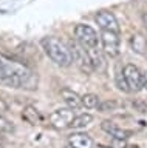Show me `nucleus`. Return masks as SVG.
Masks as SVG:
<instances>
[{
    "mask_svg": "<svg viewBox=\"0 0 147 148\" xmlns=\"http://www.w3.org/2000/svg\"><path fill=\"white\" fill-rule=\"evenodd\" d=\"M0 83L11 88H37V77L26 65L0 54Z\"/></svg>",
    "mask_w": 147,
    "mask_h": 148,
    "instance_id": "nucleus-1",
    "label": "nucleus"
},
{
    "mask_svg": "<svg viewBox=\"0 0 147 148\" xmlns=\"http://www.w3.org/2000/svg\"><path fill=\"white\" fill-rule=\"evenodd\" d=\"M40 43H42L45 54L56 65H59L62 68H67L73 63V56H71V51L68 48V45H65L62 40H59L57 37H53V36L43 37Z\"/></svg>",
    "mask_w": 147,
    "mask_h": 148,
    "instance_id": "nucleus-2",
    "label": "nucleus"
},
{
    "mask_svg": "<svg viewBox=\"0 0 147 148\" xmlns=\"http://www.w3.org/2000/svg\"><path fill=\"white\" fill-rule=\"evenodd\" d=\"M68 48H70L71 56H73V63H76V66L79 68L82 73L90 74L91 71H93L88 51H87L84 46L79 43V42H77V40L76 42H70V43H68Z\"/></svg>",
    "mask_w": 147,
    "mask_h": 148,
    "instance_id": "nucleus-3",
    "label": "nucleus"
},
{
    "mask_svg": "<svg viewBox=\"0 0 147 148\" xmlns=\"http://www.w3.org/2000/svg\"><path fill=\"white\" fill-rule=\"evenodd\" d=\"M75 37L79 43L84 46L85 49L88 48H95L98 46V34L91 26L84 25V23H79L75 28Z\"/></svg>",
    "mask_w": 147,
    "mask_h": 148,
    "instance_id": "nucleus-4",
    "label": "nucleus"
},
{
    "mask_svg": "<svg viewBox=\"0 0 147 148\" xmlns=\"http://www.w3.org/2000/svg\"><path fill=\"white\" fill-rule=\"evenodd\" d=\"M75 110L71 108H59V110H54L51 114L48 116V122L53 128L56 130H63L67 127H70L73 119H75Z\"/></svg>",
    "mask_w": 147,
    "mask_h": 148,
    "instance_id": "nucleus-5",
    "label": "nucleus"
},
{
    "mask_svg": "<svg viewBox=\"0 0 147 148\" xmlns=\"http://www.w3.org/2000/svg\"><path fill=\"white\" fill-rule=\"evenodd\" d=\"M122 74H124V77H126L127 85H128V88H130V91L138 92V91L142 90V76H144V74L141 73V69L138 66L128 63V65L124 66Z\"/></svg>",
    "mask_w": 147,
    "mask_h": 148,
    "instance_id": "nucleus-6",
    "label": "nucleus"
},
{
    "mask_svg": "<svg viewBox=\"0 0 147 148\" xmlns=\"http://www.w3.org/2000/svg\"><path fill=\"white\" fill-rule=\"evenodd\" d=\"M101 43H102V51L110 57H116L119 54V36L113 31H102L101 32Z\"/></svg>",
    "mask_w": 147,
    "mask_h": 148,
    "instance_id": "nucleus-7",
    "label": "nucleus"
},
{
    "mask_svg": "<svg viewBox=\"0 0 147 148\" xmlns=\"http://www.w3.org/2000/svg\"><path fill=\"white\" fill-rule=\"evenodd\" d=\"M95 20L102 31H113V32L119 31V25H118L116 17H115V14L110 12V11H105V9L98 11L95 16Z\"/></svg>",
    "mask_w": 147,
    "mask_h": 148,
    "instance_id": "nucleus-8",
    "label": "nucleus"
},
{
    "mask_svg": "<svg viewBox=\"0 0 147 148\" xmlns=\"http://www.w3.org/2000/svg\"><path fill=\"white\" fill-rule=\"evenodd\" d=\"M101 128H102V131H105L110 136H113L116 140H126L127 137H130V131L128 130L119 127L118 123L112 122V120H104L101 123Z\"/></svg>",
    "mask_w": 147,
    "mask_h": 148,
    "instance_id": "nucleus-9",
    "label": "nucleus"
},
{
    "mask_svg": "<svg viewBox=\"0 0 147 148\" xmlns=\"http://www.w3.org/2000/svg\"><path fill=\"white\" fill-rule=\"evenodd\" d=\"M88 56H90V62H91V66H93V71H98V73H105L107 69V62L104 59V51L99 49L98 46L95 48H88Z\"/></svg>",
    "mask_w": 147,
    "mask_h": 148,
    "instance_id": "nucleus-10",
    "label": "nucleus"
},
{
    "mask_svg": "<svg viewBox=\"0 0 147 148\" xmlns=\"http://www.w3.org/2000/svg\"><path fill=\"white\" fill-rule=\"evenodd\" d=\"M68 145L75 148H95V142L85 133H73L68 136Z\"/></svg>",
    "mask_w": 147,
    "mask_h": 148,
    "instance_id": "nucleus-11",
    "label": "nucleus"
},
{
    "mask_svg": "<svg viewBox=\"0 0 147 148\" xmlns=\"http://www.w3.org/2000/svg\"><path fill=\"white\" fill-rule=\"evenodd\" d=\"M61 96H62V99L67 103L68 108L79 110V108L84 106V105H82V97L77 94V92H75L73 90H70V88H62V90H61Z\"/></svg>",
    "mask_w": 147,
    "mask_h": 148,
    "instance_id": "nucleus-12",
    "label": "nucleus"
},
{
    "mask_svg": "<svg viewBox=\"0 0 147 148\" xmlns=\"http://www.w3.org/2000/svg\"><path fill=\"white\" fill-rule=\"evenodd\" d=\"M130 46L132 49L135 51L138 54H146V49H147V40L146 37L139 34V32H136V34L132 36V40H130Z\"/></svg>",
    "mask_w": 147,
    "mask_h": 148,
    "instance_id": "nucleus-13",
    "label": "nucleus"
},
{
    "mask_svg": "<svg viewBox=\"0 0 147 148\" xmlns=\"http://www.w3.org/2000/svg\"><path fill=\"white\" fill-rule=\"evenodd\" d=\"M22 117H23V120H26V122L31 123V125H37V123L42 122V116H40V113L31 105L25 106L23 113H22Z\"/></svg>",
    "mask_w": 147,
    "mask_h": 148,
    "instance_id": "nucleus-14",
    "label": "nucleus"
},
{
    "mask_svg": "<svg viewBox=\"0 0 147 148\" xmlns=\"http://www.w3.org/2000/svg\"><path fill=\"white\" fill-rule=\"evenodd\" d=\"M93 122V116L88 114V113H82L79 116H75L73 122L70 125V128H75V130H81V128H85Z\"/></svg>",
    "mask_w": 147,
    "mask_h": 148,
    "instance_id": "nucleus-15",
    "label": "nucleus"
},
{
    "mask_svg": "<svg viewBox=\"0 0 147 148\" xmlns=\"http://www.w3.org/2000/svg\"><path fill=\"white\" fill-rule=\"evenodd\" d=\"M99 97L93 94V92H88V94H85V96H82V105L85 106V108H98V105H99Z\"/></svg>",
    "mask_w": 147,
    "mask_h": 148,
    "instance_id": "nucleus-16",
    "label": "nucleus"
},
{
    "mask_svg": "<svg viewBox=\"0 0 147 148\" xmlns=\"http://www.w3.org/2000/svg\"><path fill=\"white\" fill-rule=\"evenodd\" d=\"M118 108V102L116 100H101L98 105V110L101 113H107V111H113Z\"/></svg>",
    "mask_w": 147,
    "mask_h": 148,
    "instance_id": "nucleus-17",
    "label": "nucleus"
},
{
    "mask_svg": "<svg viewBox=\"0 0 147 148\" xmlns=\"http://www.w3.org/2000/svg\"><path fill=\"white\" fill-rule=\"evenodd\" d=\"M116 86H118V90H121L124 92L130 91V88H128V85H127V80H126V77H124L122 71L116 74Z\"/></svg>",
    "mask_w": 147,
    "mask_h": 148,
    "instance_id": "nucleus-18",
    "label": "nucleus"
},
{
    "mask_svg": "<svg viewBox=\"0 0 147 148\" xmlns=\"http://www.w3.org/2000/svg\"><path fill=\"white\" fill-rule=\"evenodd\" d=\"M14 130V125H12L11 120L5 119L2 114H0V133H11Z\"/></svg>",
    "mask_w": 147,
    "mask_h": 148,
    "instance_id": "nucleus-19",
    "label": "nucleus"
},
{
    "mask_svg": "<svg viewBox=\"0 0 147 148\" xmlns=\"http://www.w3.org/2000/svg\"><path fill=\"white\" fill-rule=\"evenodd\" d=\"M132 106L135 111H138V113L147 114V102L141 100V99H135V100H132Z\"/></svg>",
    "mask_w": 147,
    "mask_h": 148,
    "instance_id": "nucleus-20",
    "label": "nucleus"
},
{
    "mask_svg": "<svg viewBox=\"0 0 147 148\" xmlns=\"http://www.w3.org/2000/svg\"><path fill=\"white\" fill-rule=\"evenodd\" d=\"M142 88L147 90V73H144V76H142Z\"/></svg>",
    "mask_w": 147,
    "mask_h": 148,
    "instance_id": "nucleus-21",
    "label": "nucleus"
},
{
    "mask_svg": "<svg viewBox=\"0 0 147 148\" xmlns=\"http://www.w3.org/2000/svg\"><path fill=\"white\" fill-rule=\"evenodd\" d=\"M142 23H144V26H146V29H147V12L142 14Z\"/></svg>",
    "mask_w": 147,
    "mask_h": 148,
    "instance_id": "nucleus-22",
    "label": "nucleus"
},
{
    "mask_svg": "<svg viewBox=\"0 0 147 148\" xmlns=\"http://www.w3.org/2000/svg\"><path fill=\"white\" fill-rule=\"evenodd\" d=\"M65 148H75V147H71V145H67Z\"/></svg>",
    "mask_w": 147,
    "mask_h": 148,
    "instance_id": "nucleus-23",
    "label": "nucleus"
}]
</instances>
